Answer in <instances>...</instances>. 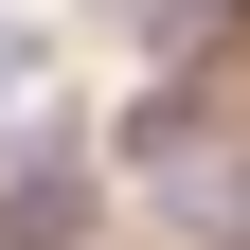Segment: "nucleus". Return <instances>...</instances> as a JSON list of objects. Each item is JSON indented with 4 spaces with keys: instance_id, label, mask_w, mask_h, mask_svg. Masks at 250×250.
I'll return each mask as SVG.
<instances>
[{
    "instance_id": "obj_1",
    "label": "nucleus",
    "mask_w": 250,
    "mask_h": 250,
    "mask_svg": "<svg viewBox=\"0 0 250 250\" xmlns=\"http://www.w3.org/2000/svg\"><path fill=\"white\" fill-rule=\"evenodd\" d=\"M72 214H89V161L54 143V125H18V161H0V232H18V250H54Z\"/></svg>"
},
{
    "instance_id": "obj_2",
    "label": "nucleus",
    "mask_w": 250,
    "mask_h": 250,
    "mask_svg": "<svg viewBox=\"0 0 250 250\" xmlns=\"http://www.w3.org/2000/svg\"><path fill=\"white\" fill-rule=\"evenodd\" d=\"M36 72H54V54H36V18H0V107H36Z\"/></svg>"
}]
</instances>
